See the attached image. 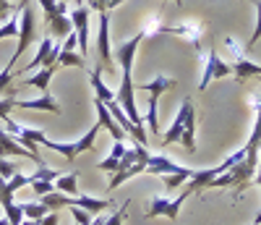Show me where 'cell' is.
<instances>
[{"label":"cell","instance_id":"cell-25","mask_svg":"<svg viewBox=\"0 0 261 225\" xmlns=\"http://www.w3.org/2000/svg\"><path fill=\"white\" fill-rule=\"evenodd\" d=\"M39 201H42V205H45V207H50L53 212H58L60 207H71V196H65L63 191H50V194H45V196H39Z\"/></svg>","mask_w":261,"mask_h":225},{"label":"cell","instance_id":"cell-26","mask_svg":"<svg viewBox=\"0 0 261 225\" xmlns=\"http://www.w3.org/2000/svg\"><path fill=\"white\" fill-rule=\"evenodd\" d=\"M157 105H160V97H157V95H149V102H146V123H149V131H151V133H160Z\"/></svg>","mask_w":261,"mask_h":225},{"label":"cell","instance_id":"cell-31","mask_svg":"<svg viewBox=\"0 0 261 225\" xmlns=\"http://www.w3.org/2000/svg\"><path fill=\"white\" fill-rule=\"evenodd\" d=\"M58 178H60V173L58 170H53V168H47L45 163H42V165H37V173H34V181H58ZM32 181V184H34Z\"/></svg>","mask_w":261,"mask_h":225},{"label":"cell","instance_id":"cell-24","mask_svg":"<svg viewBox=\"0 0 261 225\" xmlns=\"http://www.w3.org/2000/svg\"><path fill=\"white\" fill-rule=\"evenodd\" d=\"M55 191H63L68 196H79V173H60L55 181Z\"/></svg>","mask_w":261,"mask_h":225},{"label":"cell","instance_id":"cell-5","mask_svg":"<svg viewBox=\"0 0 261 225\" xmlns=\"http://www.w3.org/2000/svg\"><path fill=\"white\" fill-rule=\"evenodd\" d=\"M99 131H102L99 123H94V126L86 131L81 139H76V142H53V139H45V147H47L50 152L63 154L68 163H73L81 152H86V149H92V147H94V139H97V133H99Z\"/></svg>","mask_w":261,"mask_h":225},{"label":"cell","instance_id":"cell-42","mask_svg":"<svg viewBox=\"0 0 261 225\" xmlns=\"http://www.w3.org/2000/svg\"><path fill=\"white\" fill-rule=\"evenodd\" d=\"M58 222H60V215L58 212H50V215H45V217L39 220V225H58Z\"/></svg>","mask_w":261,"mask_h":225},{"label":"cell","instance_id":"cell-3","mask_svg":"<svg viewBox=\"0 0 261 225\" xmlns=\"http://www.w3.org/2000/svg\"><path fill=\"white\" fill-rule=\"evenodd\" d=\"M149 175H160L162 178V184L172 191V189H178L180 184L191 181V175L196 173L193 168H183L178 165L175 160H170V157L165 154H149V163H146V170Z\"/></svg>","mask_w":261,"mask_h":225},{"label":"cell","instance_id":"cell-18","mask_svg":"<svg viewBox=\"0 0 261 225\" xmlns=\"http://www.w3.org/2000/svg\"><path fill=\"white\" fill-rule=\"evenodd\" d=\"M55 71H58V65H50V69H42V71H37L34 76L21 79V86H34V89H39V92H47V86H50V81H53Z\"/></svg>","mask_w":261,"mask_h":225},{"label":"cell","instance_id":"cell-45","mask_svg":"<svg viewBox=\"0 0 261 225\" xmlns=\"http://www.w3.org/2000/svg\"><path fill=\"white\" fill-rule=\"evenodd\" d=\"M105 220H107V217H97V215H94V217H92V225H105Z\"/></svg>","mask_w":261,"mask_h":225},{"label":"cell","instance_id":"cell-41","mask_svg":"<svg viewBox=\"0 0 261 225\" xmlns=\"http://www.w3.org/2000/svg\"><path fill=\"white\" fill-rule=\"evenodd\" d=\"M86 6H89L92 11H107V6H110V0H89V3H86Z\"/></svg>","mask_w":261,"mask_h":225},{"label":"cell","instance_id":"cell-23","mask_svg":"<svg viewBox=\"0 0 261 225\" xmlns=\"http://www.w3.org/2000/svg\"><path fill=\"white\" fill-rule=\"evenodd\" d=\"M45 24L50 27V32L55 34V37H60V39H65L71 32H73V24H71V16H63V13H58V16H53V18H47Z\"/></svg>","mask_w":261,"mask_h":225},{"label":"cell","instance_id":"cell-29","mask_svg":"<svg viewBox=\"0 0 261 225\" xmlns=\"http://www.w3.org/2000/svg\"><path fill=\"white\" fill-rule=\"evenodd\" d=\"M13 107H16V89H13V86H8V89H6V95L0 97V121L8 118Z\"/></svg>","mask_w":261,"mask_h":225},{"label":"cell","instance_id":"cell-49","mask_svg":"<svg viewBox=\"0 0 261 225\" xmlns=\"http://www.w3.org/2000/svg\"><path fill=\"white\" fill-rule=\"evenodd\" d=\"M73 3H76V6H84V0H73Z\"/></svg>","mask_w":261,"mask_h":225},{"label":"cell","instance_id":"cell-32","mask_svg":"<svg viewBox=\"0 0 261 225\" xmlns=\"http://www.w3.org/2000/svg\"><path fill=\"white\" fill-rule=\"evenodd\" d=\"M32 181H34V175H24V173L18 175V173H16V175H11V178H8L6 184H8V189H11V191L16 194V191H18L21 186H32Z\"/></svg>","mask_w":261,"mask_h":225},{"label":"cell","instance_id":"cell-48","mask_svg":"<svg viewBox=\"0 0 261 225\" xmlns=\"http://www.w3.org/2000/svg\"><path fill=\"white\" fill-rule=\"evenodd\" d=\"M256 173H261V152H258V170Z\"/></svg>","mask_w":261,"mask_h":225},{"label":"cell","instance_id":"cell-50","mask_svg":"<svg viewBox=\"0 0 261 225\" xmlns=\"http://www.w3.org/2000/svg\"><path fill=\"white\" fill-rule=\"evenodd\" d=\"M172 3H178V6H183V0H172Z\"/></svg>","mask_w":261,"mask_h":225},{"label":"cell","instance_id":"cell-10","mask_svg":"<svg viewBox=\"0 0 261 225\" xmlns=\"http://www.w3.org/2000/svg\"><path fill=\"white\" fill-rule=\"evenodd\" d=\"M204 32H206V27L201 24V21H180V24H175V27H167V24L162 27V34H175V37L191 42L196 50H201Z\"/></svg>","mask_w":261,"mask_h":225},{"label":"cell","instance_id":"cell-20","mask_svg":"<svg viewBox=\"0 0 261 225\" xmlns=\"http://www.w3.org/2000/svg\"><path fill=\"white\" fill-rule=\"evenodd\" d=\"M89 79H92V86H94V92H97V100H102V102H113L115 100V92L102 81V65H97V69L89 71Z\"/></svg>","mask_w":261,"mask_h":225},{"label":"cell","instance_id":"cell-40","mask_svg":"<svg viewBox=\"0 0 261 225\" xmlns=\"http://www.w3.org/2000/svg\"><path fill=\"white\" fill-rule=\"evenodd\" d=\"M11 175H16V165L11 160H6V157H0V178H6V181H8Z\"/></svg>","mask_w":261,"mask_h":225},{"label":"cell","instance_id":"cell-16","mask_svg":"<svg viewBox=\"0 0 261 225\" xmlns=\"http://www.w3.org/2000/svg\"><path fill=\"white\" fill-rule=\"evenodd\" d=\"M71 207H81L92 215H99L110 207V199H99V196H89V194H79V196H71Z\"/></svg>","mask_w":261,"mask_h":225},{"label":"cell","instance_id":"cell-2","mask_svg":"<svg viewBox=\"0 0 261 225\" xmlns=\"http://www.w3.org/2000/svg\"><path fill=\"white\" fill-rule=\"evenodd\" d=\"M172 142H180L188 152H196V112H193V102L183 100L178 112H175V121L170 123V128L165 131L162 144H172Z\"/></svg>","mask_w":261,"mask_h":225},{"label":"cell","instance_id":"cell-19","mask_svg":"<svg viewBox=\"0 0 261 225\" xmlns=\"http://www.w3.org/2000/svg\"><path fill=\"white\" fill-rule=\"evenodd\" d=\"M139 89H144V92H149V95H165L167 89H175V79H170V76H165V74H157L151 81H144V84H139Z\"/></svg>","mask_w":261,"mask_h":225},{"label":"cell","instance_id":"cell-28","mask_svg":"<svg viewBox=\"0 0 261 225\" xmlns=\"http://www.w3.org/2000/svg\"><path fill=\"white\" fill-rule=\"evenodd\" d=\"M225 48H227V53H230V63H235V60H243L246 58V44L238 39V37H225Z\"/></svg>","mask_w":261,"mask_h":225},{"label":"cell","instance_id":"cell-36","mask_svg":"<svg viewBox=\"0 0 261 225\" xmlns=\"http://www.w3.org/2000/svg\"><path fill=\"white\" fill-rule=\"evenodd\" d=\"M128 205H130V201L125 199V205H120L115 215L107 217V220H105V225H123V220H125V215H128Z\"/></svg>","mask_w":261,"mask_h":225},{"label":"cell","instance_id":"cell-11","mask_svg":"<svg viewBox=\"0 0 261 225\" xmlns=\"http://www.w3.org/2000/svg\"><path fill=\"white\" fill-rule=\"evenodd\" d=\"M58 50H60V44L53 39V37H45L39 42V48H37V55L29 60L27 69H21V71H34V69H50V65H58Z\"/></svg>","mask_w":261,"mask_h":225},{"label":"cell","instance_id":"cell-9","mask_svg":"<svg viewBox=\"0 0 261 225\" xmlns=\"http://www.w3.org/2000/svg\"><path fill=\"white\" fill-rule=\"evenodd\" d=\"M68 16H71V24H73V34L79 39V53L86 58V53H89V16H92V8L89 6H76Z\"/></svg>","mask_w":261,"mask_h":225},{"label":"cell","instance_id":"cell-21","mask_svg":"<svg viewBox=\"0 0 261 225\" xmlns=\"http://www.w3.org/2000/svg\"><path fill=\"white\" fill-rule=\"evenodd\" d=\"M146 170V163H134V165H128V168H120V170H115V175L110 178V191H115L118 186H123L128 178H134V175H139V173H144Z\"/></svg>","mask_w":261,"mask_h":225},{"label":"cell","instance_id":"cell-6","mask_svg":"<svg viewBox=\"0 0 261 225\" xmlns=\"http://www.w3.org/2000/svg\"><path fill=\"white\" fill-rule=\"evenodd\" d=\"M37 37V18H34V8L27 3L21 8V18H18V44H16V53L11 55V65H16V60L29 50V44L34 42Z\"/></svg>","mask_w":261,"mask_h":225},{"label":"cell","instance_id":"cell-47","mask_svg":"<svg viewBox=\"0 0 261 225\" xmlns=\"http://www.w3.org/2000/svg\"><path fill=\"white\" fill-rule=\"evenodd\" d=\"M0 225H11V222H8V217H6V215H3V217H0Z\"/></svg>","mask_w":261,"mask_h":225},{"label":"cell","instance_id":"cell-12","mask_svg":"<svg viewBox=\"0 0 261 225\" xmlns=\"http://www.w3.org/2000/svg\"><path fill=\"white\" fill-rule=\"evenodd\" d=\"M97 50H99V65L110 69L113 65V48H110V13H99V27H97Z\"/></svg>","mask_w":261,"mask_h":225},{"label":"cell","instance_id":"cell-7","mask_svg":"<svg viewBox=\"0 0 261 225\" xmlns=\"http://www.w3.org/2000/svg\"><path fill=\"white\" fill-rule=\"evenodd\" d=\"M232 74V63L222 60L220 55H217V50L209 44V50L204 53V71H201V81H199V89L204 92V89L209 86V81L214 79H225Z\"/></svg>","mask_w":261,"mask_h":225},{"label":"cell","instance_id":"cell-33","mask_svg":"<svg viewBox=\"0 0 261 225\" xmlns=\"http://www.w3.org/2000/svg\"><path fill=\"white\" fill-rule=\"evenodd\" d=\"M8 37H16L18 39V18L16 16L8 18L6 24H3V29H0V39H8Z\"/></svg>","mask_w":261,"mask_h":225},{"label":"cell","instance_id":"cell-51","mask_svg":"<svg viewBox=\"0 0 261 225\" xmlns=\"http://www.w3.org/2000/svg\"><path fill=\"white\" fill-rule=\"evenodd\" d=\"M253 3H258V0H253Z\"/></svg>","mask_w":261,"mask_h":225},{"label":"cell","instance_id":"cell-27","mask_svg":"<svg viewBox=\"0 0 261 225\" xmlns=\"http://www.w3.org/2000/svg\"><path fill=\"white\" fill-rule=\"evenodd\" d=\"M21 210H24V217H29V220H42L45 215H50L53 210L50 207H45L42 205V201H24V205H21Z\"/></svg>","mask_w":261,"mask_h":225},{"label":"cell","instance_id":"cell-35","mask_svg":"<svg viewBox=\"0 0 261 225\" xmlns=\"http://www.w3.org/2000/svg\"><path fill=\"white\" fill-rule=\"evenodd\" d=\"M37 3L42 6V13H45V21L60 13V11H58V0H37ZM63 16H68V13H63Z\"/></svg>","mask_w":261,"mask_h":225},{"label":"cell","instance_id":"cell-34","mask_svg":"<svg viewBox=\"0 0 261 225\" xmlns=\"http://www.w3.org/2000/svg\"><path fill=\"white\" fill-rule=\"evenodd\" d=\"M258 39H261V0L256 3V32H253V34H251V39L246 42V50H251Z\"/></svg>","mask_w":261,"mask_h":225},{"label":"cell","instance_id":"cell-44","mask_svg":"<svg viewBox=\"0 0 261 225\" xmlns=\"http://www.w3.org/2000/svg\"><path fill=\"white\" fill-rule=\"evenodd\" d=\"M251 105H253L256 112H261V95H253V97H251Z\"/></svg>","mask_w":261,"mask_h":225},{"label":"cell","instance_id":"cell-1","mask_svg":"<svg viewBox=\"0 0 261 225\" xmlns=\"http://www.w3.org/2000/svg\"><path fill=\"white\" fill-rule=\"evenodd\" d=\"M141 42H144V32L134 34L130 39L120 42L115 48V58L120 63V71H123V81H120V89L115 92V100H118V105L125 110V116L136 126H146L144 116L136 107V97H134V89H136V84H134V60H136V50L141 48Z\"/></svg>","mask_w":261,"mask_h":225},{"label":"cell","instance_id":"cell-14","mask_svg":"<svg viewBox=\"0 0 261 225\" xmlns=\"http://www.w3.org/2000/svg\"><path fill=\"white\" fill-rule=\"evenodd\" d=\"M16 107H21V110H42V112H53V116H60L63 112L60 102L50 92H42V97H37V100H16Z\"/></svg>","mask_w":261,"mask_h":225},{"label":"cell","instance_id":"cell-15","mask_svg":"<svg viewBox=\"0 0 261 225\" xmlns=\"http://www.w3.org/2000/svg\"><path fill=\"white\" fill-rule=\"evenodd\" d=\"M220 173H222V168H220V165H214V168H204V170H196V173L191 175V181H188V186H186L183 191H186L188 196H193L196 191H204V189H209V184H212Z\"/></svg>","mask_w":261,"mask_h":225},{"label":"cell","instance_id":"cell-30","mask_svg":"<svg viewBox=\"0 0 261 225\" xmlns=\"http://www.w3.org/2000/svg\"><path fill=\"white\" fill-rule=\"evenodd\" d=\"M162 27H165V21H162V16L160 13H154V16H149L146 21H144V37H151V34H162Z\"/></svg>","mask_w":261,"mask_h":225},{"label":"cell","instance_id":"cell-22","mask_svg":"<svg viewBox=\"0 0 261 225\" xmlns=\"http://www.w3.org/2000/svg\"><path fill=\"white\" fill-rule=\"evenodd\" d=\"M232 74H235L238 81H246V79L261 76V65L253 63V60H248V58H243V60H235L232 63Z\"/></svg>","mask_w":261,"mask_h":225},{"label":"cell","instance_id":"cell-17","mask_svg":"<svg viewBox=\"0 0 261 225\" xmlns=\"http://www.w3.org/2000/svg\"><path fill=\"white\" fill-rule=\"evenodd\" d=\"M8 154H18V157H29V160L34 163V157H32V152L29 149H24L21 147L11 133L6 131V128H0V157H8Z\"/></svg>","mask_w":261,"mask_h":225},{"label":"cell","instance_id":"cell-37","mask_svg":"<svg viewBox=\"0 0 261 225\" xmlns=\"http://www.w3.org/2000/svg\"><path fill=\"white\" fill-rule=\"evenodd\" d=\"M71 215H73V220H76V225H92V212H86V210H81V207H71Z\"/></svg>","mask_w":261,"mask_h":225},{"label":"cell","instance_id":"cell-43","mask_svg":"<svg viewBox=\"0 0 261 225\" xmlns=\"http://www.w3.org/2000/svg\"><path fill=\"white\" fill-rule=\"evenodd\" d=\"M11 11H13V3H11V0H0V18L11 16Z\"/></svg>","mask_w":261,"mask_h":225},{"label":"cell","instance_id":"cell-46","mask_svg":"<svg viewBox=\"0 0 261 225\" xmlns=\"http://www.w3.org/2000/svg\"><path fill=\"white\" fill-rule=\"evenodd\" d=\"M21 225H39L37 220H29V217H24V222H21Z\"/></svg>","mask_w":261,"mask_h":225},{"label":"cell","instance_id":"cell-38","mask_svg":"<svg viewBox=\"0 0 261 225\" xmlns=\"http://www.w3.org/2000/svg\"><path fill=\"white\" fill-rule=\"evenodd\" d=\"M13 76H16V71H13V65L8 63L3 71H0V92H6V89L11 86V81H13Z\"/></svg>","mask_w":261,"mask_h":225},{"label":"cell","instance_id":"cell-8","mask_svg":"<svg viewBox=\"0 0 261 225\" xmlns=\"http://www.w3.org/2000/svg\"><path fill=\"white\" fill-rule=\"evenodd\" d=\"M188 199L186 191H180L175 199H165V196H151L149 199V207L144 210L146 217H167V220H178L180 215V207H183V201Z\"/></svg>","mask_w":261,"mask_h":225},{"label":"cell","instance_id":"cell-4","mask_svg":"<svg viewBox=\"0 0 261 225\" xmlns=\"http://www.w3.org/2000/svg\"><path fill=\"white\" fill-rule=\"evenodd\" d=\"M3 128H6V131H8L11 137H13L21 147H24V149H29V152H32L34 165H42V157H39L37 147H39V144H45V139H47L45 128H32V126H24V123L13 121L11 116H8V118H3Z\"/></svg>","mask_w":261,"mask_h":225},{"label":"cell","instance_id":"cell-13","mask_svg":"<svg viewBox=\"0 0 261 225\" xmlns=\"http://www.w3.org/2000/svg\"><path fill=\"white\" fill-rule=\"evenodd\" d=\"M94 110H97V123H99V128H107V133L115 139V142H125V131L118 126V121L110 116V110H107V105L102 102V100H97L94 97Z\"/></svg>","mask_w":261,"mask_h":225},{"label":"cell","instance_id":"cell-39","mask_svg":"<svg viewBox=\"0 0 261 225\" xmlns=\"http://www.w3.org/2000/svg\"><path fill=\"white\" fill-rule=\"evenodd\" d=\"M32 191H34V196H45V194L55 191V184L53 181H34L32 184Z\"/></svg>","mask_w":261,"mask_h":225}]
</instances>
